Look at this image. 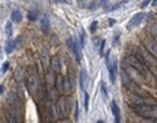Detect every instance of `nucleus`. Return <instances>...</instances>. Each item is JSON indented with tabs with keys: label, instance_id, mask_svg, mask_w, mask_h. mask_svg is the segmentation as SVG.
I'll use <instances>...</instances> for the list:
<instances>
[{
	"label": "nucleus",
	"instance_id": "obj_1",
	"mask_svg": "<svg viewBox=\"0 0 157 123\" xmlns=\"http://www.w3.org/2000/svg\"><path fill=\"white\" fill-rule=\"evenodd\" d=\"M123 63H124V64H127V66H130V67L135 68L138 73L142 74L147 83H150V85H153V83H155V82H153V79H155V78H153V75L150 74L149 68L146 67V64H145V63L141 60L140 58H137L135 55H128V56H126V59L123 60Z\"/></svg>",
	"mask_w": 157,
	"mask_h": 123
},
{
	"label": "nucleus",
	"instance_id": "obj_2",
	"mask_svg": "<svg viewBox=\"0 0 157 123\" xmlns=\"http://www.w3.org/2000/svg\"><path fill=\"white\" fill-rule=\"evenodd\" d=\"M135 56H137V58H140L141 60L146 64V67L149 68L150 74H152L153 78L157 81V59H155L152 55H149L144 47L142 48H138L137 52H135Z\"/></svg>",
	"mask_w": 157,
	"mask_h": 123
},
{
	"label": "nucleus",
	"instance_id": "obj_3",
	"mask_svg": "<svg viewBox=\"0 0 157 123\" xmlns=\"http://www.w3.org/2000/svg\"><path fill=\"white\" fill-rule=\"evenodd\" d=\"M142 119H157V106L155 104H142L131 108Z\"/></svg>",
	"mask_w": 157,
	"mask_h": 123
},
{
	"label": "nucleus",
	"instance_id": "obj_4",
	"mask_svg": "<svg viewBox=\"0 0 157 123\" xmlns=\"http://www.w3.org/2000/svg\"><path fill=\"white\" fill-rule=\"evenodd\" d=\"M41 86H43V83L40 82V77H38L37 71L36 70L29 71V75L26 78V88L29 89L30 94L34 96L36 92H40Z\"/></svg>",
	"mask_w": 157,
	"mask_h": 123
},
{
	"label": "nucleus",
	"instance_id": "obj_5",
	"mask_svg": "<svg viewBox=\"0 0 157 123\" xmlns=\"http://www.w3.org/2000/svg\"><path fill=\"white\" fill-rule=\"evenodd\" d=\"M56 111H57V113H59V116L62 119L67 118V115L70 113V111H71V97H70V96L60 97L59 100H57Z\"/></svg>",
	"mask_w": 157,
	"mask_h": 123
},
{
	"label": "nucleus",
	"instance_id": "obj_6",
	"mask_svg": "<svg viewBox=\"0 0 157 123\" xmlns=\"http://www.w3.org/2000/svg\"><path fill=\"white\" fill-rule=\"evenodd\" d=\"M105 63H107V68H108V73H109L111 83H115L116 71H117V60H116V58H113L109 51H108L107 55H105Z\"/></svg>",
	"mask_w": 157,
	"mask_h": 123
},
{
	"label": "nucleus",
	"instance_id": "obj_7",
	"mask_svg": "<svg viewBox=\"0 0 157 123\" xmlns=\"http://www.w3.org/2000/svg\"><path fill=\"white\" fill-rule=\"evenodd\" d=\"M142 44H144V48L146 49V52L149 55H152L155 59H157V40H155L150 34H147L144 37Z\"/></svg>",
	"mask_w": 157,
	"mask_h": 123
},
{
	"label": "nucleus",
	"instance_id": "obj_8",
	"mask_svg": "<svg viewBox=\"0 0 157 123\" xmlns=\"http://www.w3.org/2000/svg\"><path fill=\"white\" fill-rule=\"evenodd\" d=\"M7 106H10L11 108H15V110L23 111V103H22V98L18 97L17 93H10V94H8Z\"/></svg>",
	"mask_w": 157,
	"mask_h": 123
},
{
	"label": "nucleus",
	"instance_id": "obj_9",
	"mask_svg": "<svg viewBox=\"0 0 157 123\" xmlns=\"http://www.w3.org/2000/svg\"><path fill=\"white\" fill-rule=\"evenodd\" d=\"M67 47L70 48V51L72 52V55H74L77 63H79L81 62V49H79L81 47L77 44V41L72 40V38H67Z\"/></svg>",
	"mask_w": 157,
	"mask_h": 123
},
{
	"label": "nucleus",
	"instance_id": "obj_10",
	"mask_svg": "<svg viewBox=\"0 0 157 123\" xmlns=\"http://www.w3.org/2000/svg\"><path fill=\"white\" fill-rule=\"evenodd\" d=\"M72 92H74V82L70 77H64V81H63V93L66 96H71Z\"/></svg>",
	"mask_w": 157,
	"mask_h": 123
},
{
	"label": "nucleus",
	"instance_id": "obj_11",
	"mask_svg": "<svg viewBox=\"0 0 157 123\" xmlns=\"http://www.w3.org/2000/svg\"><path fill=\"white\" fill-rule=\"evenodd\" d=\"M144 18H145V13H138V14H135L134 17L130 19V22H128V25H127V29H134L135 26H138L141 22L144 21Z\"/></svg>",
	"mask_w": 157,
	"mask_h": 123
},
{
	"label": "nucleus",
	"instance_id": "obj_12",
	"mask_svg": "<svg viewBox=\"0 0 157 123\" xmlns=\"http://www.w3.org/2000/svg\"><path fill=\"white\" fill-rule=\"evenodd\" d=\"M87 83H89V75H87V71L85 68H82L79 73V85H81V89H82L83 93H85L87 89Z\"/></svg>",
	"mask_w": 157,
	"mask_h": 123
},
{
	"label": "nucleus",
	"instance_id": "obj_13",
	"mask_svg": "<svg viewBox=\"0 0 157 123\" xmlns=\"http://www.w3.org/2000/svg\"><path fill=\"white\" fill-rule=\"evenodd\" d=\"M111 110H112L113 116H115V123H120V110H119V106L116 104V101L111 103Z\"/></svg>",
	"mask_w": 157,
	"mask_h": 123
},
{
	"label": "nucleus",
	"instance_id": "obj_14",
	"mask_svg": "<svg viewBox=\"0 0 157 123\" xmlns=\"http://www.w3.org/2000/svg\"><path fill=\"white\" fill-rule=\"evenodd\" d=\"M60 67H62V63L59 60V56H53V58L51 59V68H52L56 74H59Z\"/></svg>",
	"mask_w": 157,
	"mask_h": 123
},
{
	"label": "nucleus",
	"instance_id": "obj_15",
	"mask_svg": "<svg viewBox=\"0 0 157 123\" xmlns=\"http://www.w3.org/2000/svg\"><path fill=\"white\" fill-rule=\"evenodd\" d=\"M149 34L157 40V19H152L149 22Z\"/></svg>",
	"mask_w": 157,
	"mask_h": 123
},
{
	"label": "nucleus",
	"instance_id": "obj_16",
	"mask_svg": "<svg viewBox=\"0 0 157 123\" xmlns=\"http://www.w3.org/2000/svg\"><path fill=\"white\" fill-rule=\"evenodd\" d=\"M63 81H64V77H62V74H57L55 79V89L57 93H63Z\"/></svg>",
	"mask_w": 157,
	"mask_h": 123
},
{
	"label": "nucleus",
	"instance_id": "obj_17",
	"mask_svg": "<svg viewBox=\"0 0 157 123\" xmlns=\"http://www.w3.org/2000/svg\"><path fill=\"white\" fill-rule=\"evenodd\" d=\"M41 29H43L44 33H48V30H49V18H48V15H43V18H41Z\"/></svg>",
	"mask_w": 157,
	"mask_h": 123
},
{
	"label": "nucleus",
	"instance_id": "obj_18",
	"mask_svg": "<svg viewBox=\"0 0 157 123\" xmlns=\"http://www.w3.org/2000/svg\"><path fill=\"white\" fill-rule=\"evenodd\" d=\"M11 21L17 22V23H19L21 21H22V14H21L19 10H14L13 13H11Z\"/></svg>",
	"mask_w": 157,
	"mask_h": 123
},
{
	"label": "nucleus",
	"instance_id": "obj_19",
	"mask_svg": "<svg viewBox=\"0 0 157 123\" xmlns=\"http://www.w3.org/2000/svg\"><path fill=\"white\" fill-rule=\"evenodd\" d=\"M14 49H15V41H13L10 38V40L6 43V53H11Z\"/></svg>",
	"mask_w": 157,
	"mask_h": 123
},
{
	"label": "nucleus",
	"instance_id": "obj_20",
	"mask_svg": "<svg viewBox=\"0 0 157 123\" xmlns=\"http://www.w3.org/2000/svg\"><path fill=\"white\" fill-rule=\"evenodd\" d=\"M102 2H107V0H93V2H90V4L87 6V8H89V10H94V8L100 7L102 4Z\"/></svg>",
	"mask_w": 157,
	"mask_h": 123
},
{
	"label": "nucleus",
	"instance_id": "obj_21",
	"mask_svg": "<svg viewBox=\"0 0 157 123\" xmlns=\"http://www.w3.org/2000/svg\"><path fill=\"white\" fill-rule=\"evenodd\" d=\"M38 18V13L36 10H30L28 13V19L30 21V22H34V21H37Z\"/></svg>",
	"mask_w": 157,
	"mask_h": 123
},
{
	"label": "nucleus",
	"instance_id": "obj_22",
	"mask_svg": "<svg viewBox=\"0 0 157 123\" xmlns=\"http://www.w3.org/2000/svg\"><path fill=\"white\" fill-rule=\"evenodd\" d=\"M6 34H7V38L10 40L11 36H13V25H11V22H7V25H6Z\"/></svg>",
	"mask_w": 157,
	"mask_h": 123
},
{
	"label": "nucleus",
	"instance_id": "obj_23",
	"mask_svg": "<svg viewBox=\"0 0 157 123\" xmlns=\"http://www.w3.org/2000/svg\"><path fill=\"white\" fill-rule=\"evenodd\" d=\"M48 59H49V55H48V53L47 52H44L43 53V62H44V64H45V67H47L48 68Z\"/></svg>",
	"mask_w": 157,
	"mask_h": 123
},
{
	"label": "nucleus",
	"instance_id": "obj_24",
	"mask_svg": "<svg viewBox=\"0 0 157 123\" xmlns=\"http://www.w3.org/2000/svg\"><path fill=\"white\" fill-rule=\"evenodd\" d=\"M101 90H102V94H104V97L108 98V90H107V86H105V83H101Z\"/></svg>",
	"mask_w": 157,
	"mask_h": 123
},
{
	"label": "nucleus",
	"instance_id": "obj_25",
	"mask_svg": "<svg viewBox=\"0 0 157 123\" xmlns=\"http://www.w3.org/2000/svg\"><path fill=\"white\" fill-rule=\"evenodd\" d=\"M87 108H89V94H87V92H85V110L87 111Z\"/></svg>",
	"mask_w": 157,
	"mask_h": 123
},
{
	"label": "nucleus",
	"instance_id": "obj_26",
	"mask_svg": "<svg viewBox=\"0 0 157 123\" xmlns=\"http://www.w3.org/2000/svg\"><path fill=\"white\" fill-rule=\"evenodd\" d=\"M81 45L85 47V32H81Z\"/></svg>",
	"mask_w": 157,
	"mask_h": 123
},
{
	"label": "nucleus",
	"instance_id": "obj_27",
	"mask_svg": "<svg viewBox=\"0 0 157 123\" xmlns=\"http://www.w3.org/2000/svg\"><path fill=\"white\" fill-rule=\"evenodd\" d=\"M97 25H98V23L96 22V21H94V22H92V26H90V32L94 33V32H96V29H97Z\"/></svg>",
	"mask_w": 157,
	"mask_h": 123
},
{
	"label": "nucleus",
	"instance_id": "obj_28",
	"mask_svg": "<svg viewBox=\"0 0 157 123\" xmlns=\"http://www.w3.org/2000/svg\"><path fill=\"white\" fill-rule=\"evenodd\" d=\"M78 116H79V112H78V104L75 103V111H74V119L78 121Z\"/></svg>",
	"mask_w": 157,
	"mask_h": 123
},
{
	"label": "nucleus",
	"instance_id": "obj_29",
	"mask_svg": "<svg viewBox=\"0 0 157 123\" xmlns=\"http://www.w3.org/2000/svg\"><path fill=\"white\" fill-rule=\"evenodd\" d=\"M8 67H10V63H8V62H6L4 64H3V67H2V73H6V71L8 70Z\"/></svg>",
	"mask_w": 157,
	"mask_h": 123
},
{
	"label": "nucleus",
	"instance_id": "obj_30",
	"mask_svg": "<svg viewBox=\"0 0 157 123\" xmlns=\"http://www.w3.org/2000/svg\"><path fill=\"white\" fill-rule=\"evenodd\" d=\"M104 47H105V41H101V45H100V55H104Z\"/></svg>",
	"mask_w": 157,
	"mask_h": 123
},
{
	"label": "nucleus",
	"instance_id": "obj_31",
	"mask_svg": "<svg viewBox=\"0 0 157 123\" xmlns=\"http://www.w3.org/2000/svg\"><path fill=\"white\" fill-rule=\"evenodd\" d=\"M55 3H63V4H71V0H55Z\"/></svg>",
	"mask_w": 157,
	"mask_h": 123
},
{
	"label": "nucleus",
	"instance_id": "obj_32",
	"mask_svg": "<svg viewBox=\"0 0 157 123\" xmlns=\"http://www.w3.org/2000/svg\"><path fill=\"white\" fill-rule=\"evenodd\" d=\"M150 2H152V0H145V2L142 3V4H141V7H142V8H145V7H146V6H147V4H149V3H150Z\"/></svg>",
	"mask_w": 157,
	"mask_h": 123
},
{
	"label": "nucleus",
	"instance_id": "obj_33",
	"mask_svg": "<svg viewBox=\"0 0 157 123\" xmlns=\"http://www.w3.org/2000/svg\"><path fill=\"white\" fill-rule=\"evenodd\" d=\"M56 123H71L70 121H68V119L67 118H66V119H60V121H57Z\"/></svg>",
	"mask_w": 157,
	"mask_h": 123
},
{
	"label": "nucleus",
	"instance_id": "obj_34",
	"mask_svg": "<svg viewBox=\"0 0 157 123\" xmlns=\"http://www.w3.org/2000/svg\"><path fill=\"white\" fill-rule=\"evenodd\" d=\"M108 23H109V26H113L115 23H116V19H112V18H111V19H108Z\"/></svg>",
	"mask_w": 157,
	"mask_h": 123
},
{
	"label": "nucleus",
	"instance_id": "obj_35",
	"mask_svg": "<svg viewBox=\"0 0 157 123\" xmlns=\"http://www.w3.org/2000/svg\"><path fill=\"white\" fill-rule=\"evenodd\" d=\"M152 6H153V7H157V0H153V3H152Z\"/></svg>",
	"mask_w": 157,
	"mask_h": 123
},
{
	"label": "nucleus",
	"instance_id": "obj_36",
	"mask_svg": "<svg viewBox=\"0 0 157 123\" xmlns=\"http://www.w3.org/2000/svg\"><path fill=\"white\" fill-rule=\"evenodd\" d=\"M3 89H4V86L0 85V96H2V93H3Z\"/></svg>",
	"mask_w": 157,
	"mask_h": 123
},
{
	"label": "nucleus",
	"instance_id": "obj_37",
	"mask_svg": "<svg viewBox=\"0 0 157 123\" xmlns=\"http://www.w3.org/2000/svg\"><path fill=\"white\" fill-rule=\"evenodd\" d=\"M97 123H104V122H102V121H98V122H97Z\"/></svg>",
	"mask_w": 157,
	"mask_h": 123
},
{
	"label": "nucleus",
	"instance_id": "obj_38",
	"mask_svg": "<svg viewBox=\"0 0 157 123\" xmlns=\"http://www.w3.org/2000/svg\"><path fill=\"white\" fill-rule=\"evenodd\" d=\"M79 2H82V0H79Z\"/></svg>",
	"mask_w": 157,
	"mask_h": 123
}]
</instances>
